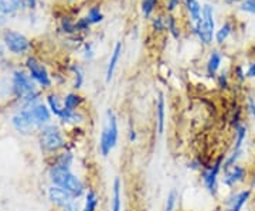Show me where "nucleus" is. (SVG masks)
<instances>
[{
	"mask_svg": "<svg viewBox=\"0 0 255 211\" xmlns=\"http://www.w3.org/2000/svg\"><path fill=\"white\" fill-rule=\"evenodd\" d=\"M10 92L13 100L17 102L18 108H31L41 101V90L23 68H14L11 71Z\"/></svg>",
	"mask_w": 255,
	"mask_h": 211,
	"instance_id": "obj_1",
	"label": "nucleus"
},
{
	"mask_svg": "<svg viewBox=\"0 0 255 211\" xmlns=\"http://www.w3.org/2000/svg\"><path fill=\"white\" fill-rule=\"evenodd\" d=\"M47 177H48L50 184L60 186V187L65 189L68 193H71V196L75 200L84 197L85 193H87V190H88L81 177L78 175H75L73 172V169H68V167L48 165Z\"/></svg>",
	"mask_w": 255,
	"mask_h": 211,
	"instance_id": "obj_2",
	"label": "nucleus"
},
{
	"mask_svg": "<svg viewBox=\"0 0 255 211\" xmlns=\"http://www.w3.org/2000/svg\"><path fill=\"white\" fill-rule=\"evenodd\" d=\"M36 138L40 152L48 157L55 156L60 152L68 149V143H70L61 126L58 123H53V122L40 128Z\"/></svg>",
	"mask_w": 255,
	"mask_h": 211,
	"instance_id": "obj_3",
	"label": "nucleus"
},
{
	"mask_svg": "<svg viewBox=\"0 0 255 211\" xmlns=\"http://www.w3.org/2000/svg\"><path fill=\"white\" fill-rule=\"evenodd\" d=\"M119 140V123L118 116L114 109H108L105 113V125L102 128L100 136L98 149L102 157L110 156L111 152L118 146Z\"/></svg>",
	"mask_w": 255,
	"mask_h": 211,
	"instance_id": "obj_4",
	"label": "nucleus"
},
{
	"mask_svg": "<svg viewBox=\"0 0 255 211\" xmlns=\"http://www.w3.org/2000/svg\"><path fill=\"white\" fill-rule=\"evenodd\" d=\"M194 34L203 46H211L216 36V20L214 7L211 4H204L201 11V18L194 24Z\"/></svg>",
	"mask_w": 255,
	"mask_h": 211,
	"instance_id": "obj_5",
	"label": "nucleus"
},
{
	"mask_svg": "<svg viewBox=\"0 0 255 211\" xmlns=\"http://www.w3.org/2000/svg\"><path fill=\"white\" fill-rule=\"evenodd\" d=\"M10 126L17 135L24 136V138L36 136L37 132L40 130L33 119L30 108H17L14 110L10 116Z\"/></svg>",
	"mask_w": 255,
	"mask_h": 211,
	"instance_id": "obj_6",
	"label": "nucleus"
},
{
	"mask_svg": "<svg viewBox=\"0 0 255 211\" xmlns=\"http://www.w3.org/2000/svg\"><path fill=\"white\" fill-rule=\"evenodd\" d=\"M1 41L4 50H7L11 55L16 57H27L28 51L31 50V41L23 33L16 31L13 28H6L1 33Z\"/></svg>",
	"mask_w": 255,
	"mask_h": 211,
	"instance_id": "obj_7",
	"label": "nucleus"
},
{
	"mask_svg": "<svg viewBox=\"0 0 255 211\" xmlns=\"http://www.w3.org/2000/svg\"><path fill=\"white\" fill-rule=\"evenodd\" d=\"M24 70L27 71L30 78L37 84V87L43 90L53 88V77L47 67L34 55H27L24 60Z\"/></svg>",
	"mask_w": 255,
	"mask_h": 211,
	"instance_id": "obj_8",
	"label": "nucleus"
},
{
	"mask_svg": "<svg viewBox=\"0 0 255 211\" xmlns=\"http://www.w3.org/2000/svg\"><path fill=\"white\" fill-rule=\"evenodd\" d=\"M226 156L221 155L213 163H210L206 169L201 170V182L207 193L213 197L219 194V177L223 172V163H224Z\"/></svg>",
	"mask_w": 255,
	"mask_h": 211,
	"instance_id": "obj_9",
	"label": "nucleus"
},
{
	"mask_svg": "<svg viewBox=\"0 0 255 211\" xmlns=\"http://www.w3.org/2000/svg\"><path fill=\"white\" fill-rule=\"evenodd\" d=\"M46 196L48 203L58 210H63L64 207H67L68 204L75 202V199L71 196V193H68L65 189L60 187V186H54V184H50L47 187Z\"/></svg>",
	"mask_w": 255,
	"mask_h": 211,
	"instance_id": "obj_10",
	"label": "nucleus"
},
{
	"mask_svg": "<svg viewBox=\"0 0 255 211\" xmlns=\"http://www.w3.org/2000/svg\"><path fill=\"white\" fill-rule=\"evenodd\" d=\"M224 175L221 177V184L224 186V187H227L230 190H233L236 186L238 184L244 183L247 180V177H248V170H247L246 166L243 165H236L233 166L231 169H228L226 172H223Z\"/></svg>",
	"mask_w": 255,
	"mask_h": 211,
	"instance_id": "obj_11",
	"label": "nucleus"
},
{
	"mask_svg": "<svg viewBox=\"0 0 255 211\" xmlns=\"http://www.w3.org/2000/svg\"><path fill=\"white\" fill-rule=\"evenodd\" d=\"M253 197V190L251 189H243L238 192H231L224 200L226 211H243L246 204Z\"/></svg>",
	"mask_w": 255,
	"mask_h": 211,
	"instance_id": "obj_12",
	"label": "nucleus"
},
{
	"mask_svg": "<svg viewBox=\"0 0 255 211\" xmlns=\"http://www.w3.org/2000/svg\"><path fill=\"white\" fill-rule=\"evenodd\" d=\"M30 110H31L33 119H34L38 128H43V126H46V125L53 122V113H51V110L48 109L46 102H37L36 105H33L30 108Z\"/></svg>",
	"mask_w": 255,
	"mask_h": 211,
	"instance_id": "obj_13",
	"label": "nucleus"
},
{
	"mask_svg": "<svg viewBox=\"0 0 255 211\" xmlns=\"http://www.w3.org/2000/svg\"><path fill=\"white\" fill-rule=\"evenodd\" d=\"M60 125H64V126H71V128H80L82 123L87 120L85 115L82 113L81 109L80 110H65L64 109L61 112V115L57 118Z\"/></svg>",
	"mask_w": 255,
	"mask_h": 211,
	"instance_id": "obj_14",
	"label": "nucleus"
},
{
	"mask_svg": "<svg viewBox=\"0 0 255 211\" xmlns=\"http://www.w3.org/2000/svg\"><path fill=\"white\" fill-rule=\"evenodd\" d=\"M156 129L157 133L162 136L164 133L166 128V100H164L163 94H159V98L156 102Z\"/></svg>",
	"mask_w": 255,
	"mask_h": 211,
	"instance_id": "obj_15",
	"label": "nucleus"
},
{
	"mask_svg": "<svg viewBox=\"0 0 255 211\" xmlns=\"http://www.w3.org/2000/svg\"><path fill=\"white\" fill-rule=\"evenodd\" d=\"M122 51H124V46H122L121 41H118L114 47V50H112L110 63H108V67H107V73H105V81L107 83H111V80L114 78V74L117 71V67H118L119 60H121Z\"/></svg>",
	"mask_w": 255,
	"mask_h": 211,
	"instance_id": "obj_16",
	"label": "nucleus"
},
{
	"mask_svg": "<svg viewBox=\"0 0 255 211\" xmlns=\"http://www.w3.org/2000/svg\"><path fill=\"white\" fill-rule=\"evenodd\" d=\"M223 64V54L219 50H213L209 55V60L206 63V74L209 78H216L219 74L220 68Z\"/></svg>",
	"mask_w": 255,
	"mask_h": 211,
	"instance_id": "obj_17",
	"label": "nucleus"
},
{
	"mask_svg": "<svg viewBox=\"0 0 255 211\" xmlns=\"http://www.w3.org/2000/svg\"><path fill=\"white\" fill-rule=\"evenodd\" d=\"M85 102V98L78 91L67 92L63 97V106L65 110H80L82 105Z\"/></svg>",
	"mask_w": 255,
	"mask_h": 211,
	"instance_id": "obj_18",
	"label": "nucleus"
},
{
	"mask_svg": "<svg viewBox=\"0 0 255 211\" xmlns=\"http://www.w3.org/2000/svg\"><path fill=\"white\" fill-rule=\"evenodd\" d=\"M48 162H50L48 165H57V166H61V167L73 169L74 162H75V155H74L73 150L68 147V149H65V150H63V152H60L58 155L50 157V160H48Z\"/></svg>",
	"mask_w": 255,
	"mask_h": 211,
	"instance_id": "obj_19",
	"label": "nucleus"
},
{
	"mask_svg": "<svg viewBox=\"0 0 255 211\" xmlns=\"http://www.w3.org/2000/svg\"><path fill=\"white\" fill-rule=\"evenodd\" d=\"M46 105L48 106V109L51 110L53 116L58 118L61 115V112L64 110L63 106V98L54 91H50L48 94H46Z\"/></svg>",
	"mask_w": 255,
	"mask_h": 211,
	"instance_id": "obj_20",
	"label": "nucleus"
},
{
	"mask_svg": "<svg viewBox=\"0 0 255 211\" xmlns=\"http://www.w3.org/2000/svg\"><path fill=\"white\" fill-rule=\"evenodd\" d=\"M21 9H24L23 0H0V14L4 17L14 16Z\"/></svg>",
	"mask_w": 255,
	"mask_h": 211,
	"instance_id": "obj_21",
	"label": "nucleus"
},
{
	"mask_svg": "<svg viewBox=\"0 0 255 211\" xmlns=\"http://www.w3.org/2000/svg\"><path fill=\"white\" fill-rule=\"evenodd\" d=\"M111 211H122V182L119 177H115L114 184H112Z\"/></svg>",
	"mask_w": 255,
	"mask_h": 211,
	"instance_id": "obj_22",
	"label": "nucleus"
},
{
	"mask_svg": "<svg viewBox=\"0 0 255 211\" xmlns=\"http://www.w3.org/2000/svg\"><path fill=\"white\" fill-rule=\"evenodd\" d=\"M98 207H100V196L97 190L88 189L84 196V206L81 211H98Z\"/></svg>",
	"mask_w": 255,
	"mask_h": 211,
	"instance_id": "obj_23",
	"label": "nucleus"
},
{
	"mask_svg": "<svg viewBox=\"0 0 255 211\" xmlns=\"http://www.w3.org/2000/svg\"><path fill=\"white\" fill-rule=\"evenodd\" d=\"M247 136H248V128L244 123L238 125L237 128L234 129V143H233L231 150H244Z\"/></svg>",
	"mask_w": 255,
	"mask_h": 211,
	"instance_id": "obj_24",
	"label": "nucleus"
},
{
	"mask_svg": "<svg viewBox=\"0 0 255 211\" xmlns=\"http://www.w3.org/2000/svg\"><path fill=\"white\" fill-rule=\"evenodd\" d=\"M184 7L186 11L189 13L190 20L196 24L201 18V11H203V6L200 4L199 0H184Z\"/></svg>",
	"mask_w": 255,
	"mask_h": 211,
	"instance_id": "obj_25",
	"label": "nucleus"
},
{
	"mask_svg": "<svg viewBox=\"0 0 255 211\" xmlns=\"http://www.w3.org/2000/svg\"><path fill=\"white\" fill-rule=\"evenodd\" d=\"M68 70L73 73L74 77V83H73V88L75 91H80L84 85V81H85V74H84V70L80 64L74 63L68 67Z\"/></svg>",
	"mask_w": 255,
	"mask_h": 211,
	"instance_id": "obj_26",
	"label": "nucleus"
},
{
	"mask_svg": "<svg viewBox=\"0 0 255 211\" xmlns=\"http://www.w3.org/2000/svg\"><path fill=\"white\" fill-rule=\"evenodd\" d=\"M233 23L231 21H226L219 30H216V36H214V41L217 43V44H224L226 41L228 40V37L231 36V33H233Z\"/></svg>",
	"mask_w": 255,
	"mask_h": 211,
	"instance_id": "obj_27",
	"label": "nucleus"
},
{
	"mask_svg": "<svg viewBox=\"0 0 255 211\" xmlns=\"http://www.w3.org/2000/svg\"><path fill=\"white\" fill-rule=\"evenodd\" d=\"M60 30H61V33L68 34V36L75 34V33H77L75 21H73V18L68 17V16H64V17L61 18V21H60Z\"/></svg>",
	"mask_w": 255,
	"mask_h": 211,
	"instance_id": "obj_28",
	"label": "nucleus"
},
{
	"mask_svg": "<svg viewBox=\"0 0 255 211\" xmlns=\"http://www.w3.org/2000/svg\"><path fill=\"white\" fill-rule=\"evenodd\" d=\"M164 24H166V28L169 30V33L174 37V38H179L180 37V31H179V26H177V20L169 14L167 17H164Z\"/></svg>",
	"mask_w": 255,
	"mask_h": 211,
	"instance_id": "obj_29",
	"label": "nucleus"
},
{
	"mask_svg": "<svg viewBox=\"0 0 255 211\" xmlns=\"http://www.w3.org/2000/svg\"><path fill=\"white\" fill-rule=\"evenodd\" d=\"M87 17L91 21V24H98V23H101L104 20V14L101 11L100 6H92V7H90L88 13H87Z\"/></svg>",
	"mask_w": 255,
	"mask_h": 211,
	"instance_id": "obj_30",
	"label": "nucleus"
},
{
	"mask_svg": "<svg viewBox=\"0 0 255 211\" xmlns=\"http://www.w3.org/2000/svg\"><path fill=\"white\" fill-rule=\"evenodd\" d=\"M177 199H179V194L177 192L172 189L167 197H166V203H164V211H174L176 210V203H177Z\"/></svg>",
	"mask_w": 255,
	"mask_h": 211,
	"instance_id": "obj_31",
	"label": "nucleus"
},
{
	"mask_svg": "<svg viewBox=\"0 0 255 211\" xmlns=\"http://www.w3.org/2000/svg\"><path fill=\"white\" fill-rule=\"evenodd\" d=\"M159 0H143L142 1V14L145 17H150L152 13L155 11L156 4H157Z\"/></svg>",
	"mask_w": 255,
	"mask_h": 211,
	"instance_id": "obj_32",
	"label": "nucleus"
},
{
	"mask_svg": "<svg viewBox=\"0 0 255 211\" xmlns=\"http://www.w3.org/2000/svg\"><path fill=\"white\" fill-rule=\"evenodd\" d=\"M216 80H217V87H219L220 90L227 91L228 88H230V75H228V71H221L216 77Z\"/></svg>",
	"mask_w": 255,
	"mask_h": 211,
	"instance_id": "obj_33",
	"label": "nucleus"
},
{
	"mask_svg": "<svg viewBox=\"0 0 255 211\" xmlns=\"http://www.w3.org/2000/svg\"><path fill=\"white\" fill-rule=\"evenodd\" d=\"M233 77H234V80L240 84H243L244 81H247L246 68L241 64H237L234 67V70H233Z\"/></svg>",
	"mask_w": 255,
	"mask_h": 211,
	"instance_id": "obj_34",
	"label": "nucleus"
},
{
	"mask_svg": "<svg viewBox=\"0 0 255 211\" xmlns=\"http://www.w3.org/2000/svg\"><path fill=\"white\" fill-rule=\"evenodd\" d=\"M82 57L85 61H92L95 57V51H94V44L92 43H84L82 46Z\"/></svg>",
	"mask_w": 255,
	"mask_h": 211,
	"instance_id": "obj_35",
	"label": "nucleus"
},
{
	"mask_svg": "<svg viewBox=\"0 0 255 211\" xmlns=\"http://www.w3.org/2000/svg\"><path fill=\"white\" fill-rule=\"evenodd\" d=\"M238 9L244 13H250V14H255V1L251 0H243L240 4H238Z\"/></svg>",
	"mask_w": 255,
	"mask_h": 211,
	"instance_id": "obj_36",
	"label": "nucleus"
},
{
	"mask_svg": "<svg viewBox=\"0 0 255 211\" xmlns=\"http://www.w3.org/2000/svg\"><path fill=\"white\" fill-rule=\"evenodd\" d=\"M246 110L248 116L253 120H255V97H247L246 101Z\"/></svg>",
	"mask_w": 255,
	"mask_h": 211,
	"instance_id": "obj_37",
	"label": "nucleus"
},
{
	"mask_svg": "<svg viewBox=\"0 0 255 211\" xmlns=\"http://www.w3.org/2000/svg\"><path fill=\"white\" fill-rule=\"evenodd\" d=\"M91 27V21L88 20V17L85 16V17L78 18L77 21H75V28H77V33L78 31H88Z\"/></svg>",
	"mask_w": 255,
	"mask_h": 211,
	"instance_id": "obj_38",
	"label": "nucleus"
},
{
	"mask_svg": "<svg viewBox=\"0 0 255 211\" xmlns=\"http://www.w3.org/2000/svg\"><path fill=\"white\" fill-rule=\"evenodd\" d=\"M152 28L155 30L156 33H162L164 28H166L164 18L162 16H156V17L152 18Z\"/></svg>",
	"mask_w": 255,
	"mask_h": 211,
	"instance_id": "obj_39",
	"label": "nucleus"
},
{
	"mask_svg": "<svg viewBox=\"0 0 255 211\" xmlns=\"http://www.w3.org/2000/svg\"><path fill=\"white\" fill-rule=\"evenodd\" d=\"M180 0H166V9L169 13H173L174 10L179 7Z\"/></svg>",
	"mask_w": 255,
	"mask_h": 211,
	"instance_id": "obj_40",
	"label": "nucleus"
},
{
	"mask_svg": "<svg viewBox=\"0 0 255 211\" xmlns=\"http://www.w3.org/2000/svg\"><path fill=\"white\" fill-rule=\"evenodd\" d=\"M246 75H247V80H254L255 78V61L250 63V65L247 67Z\"/></svg>",
	"mask_w": 255,
	"mask_h": 211,
	"instance_id": "obj_41",
	"label": "nucleus"
},
{
	"mask_svg": "<svg viewBox=\"0 0 255 211\" xmlns=\"http://www.w3.org/2000/svg\"><path fill=\"white\" fill-rule=\"evenodd\" d=\"M23 6H24V9L36 10L37 0H23Z\"/></svg>",
	"mask_w": 255,
	"mask_h": 211,
	"instance_id": "obj_42",
	"label": "nucleus"
},
{
	"mask_svg": "<svg viewBox=\"0 0 255 211\" xmlns=\"http://www.w3.org/2000/svg\"><path fill=\"white\" fill-rule=\"evenodd\" d=\"M137 139V133L136 130H135V128H130L129 129V142L130 143H135Z\"/></svg>",
	"mask_w": 255,
	"mask_h": 211,
	"instance_id": "obj_43",
	"label": "nucleus"
},
{
	"mask_svg": "<svg viewBox=\"0 0 255 211\" xmlns=\"http://www.w3.org/2000/svg\"><path fill=\"white\" fill-rule=\"evenodd\" d=\"M60 211H78V204L74 202L71 203V204H68L67 207H64L63 210H60Z\"/></svg>",
	"mask_w": 255,
	"mask_h": 211,
	"instance_id": "obj_44",
	"label": "nucleus"
},
{
	"mask_svg": "<svg viewBox=\"0 0 255 211\" xmlns=\"http://www.w3.org/2000/svg\"><path fill=\"white\" fill-rule=\"evenodd\" d=\"M3 58H4V47L0 44V63L3 61Z\"/></svg>",
	"mask_w": 255,
	"mask_h": 211,
	"instance_id": "obj_45",
	"label": "nucleus"
},
{
	"mask_svg": "<svg viewBox=\"0 0 255 211\" xmlns=\"http://www.w3.org/2000/svg\"><path fill=\"white\" fill-rule=\"evenodd\" d=\"M251 190H253V193H255V175L253 177V180H251Z\"/></svg>",
	"mask_w": 255,
	"mask_h": 211,
	"instance_id": "obj_46",
	"label": "nucleus"
},
{
	"mask_svg": "<svg viewBox=\"0 0 255 211\" xmlns=\"http://www.w3.org/2000/svg\"><path fill=\"white\" fill-rule=\"evenodd\" d=\"M224 1H227V3H230V4H231V3H236L237 0H224Z\"/></svg>",
	"mask_w": 255,
	"mask_h": 211,
	"instance_id": "obj_47",
	"label": "nucleus"
},
{
	"mask_svg": "<svg viewBox=\"0 0 255 211\" xmlns=\"http://www.w3.org/2000/svg\"><path fill=\"white\" fill-rule=\"evenodd\" d=\"M251 1H255V0H251Z\"/></svg>",
	"mask_w": 255,
	"mask_h": 211,
	"instance_id": "obj_48",
	"label": "nucleus"
}]
</instances>
